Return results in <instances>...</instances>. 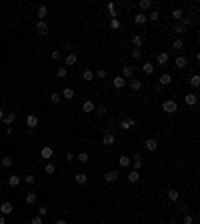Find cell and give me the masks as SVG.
<instances>
[{
	"mask_svg": "<svg viewBox=\"0 0 200 224\" xmlns=\"http://www.w3.org/2000/svg\"><path fill=\"white\" fill-rule=\"evenodd\" d=\"M186 64H188V60H186L184 56H178V58H174V66H176V68H184Z\"/></svg>",
	"mask_w": 200,
	"mask_h": 224,
	"instance_id": "obj_15",
	"label": "cell"
},
{
	"mask_svg": "<svg viewBox=\"0 0 200 224\" xmlns=\"http://www.w3.org/2000/svg\"><path fill=\"white\" fill-rule=\"evenodd\" d=\"M20 182H22L20 176H8V184H10V186H18Z\"/></svg>",
	"mask_w": 200,
	"mask_h": 224,
	"instance_id": "obj_30",
	"label": "cell"
},
{
	"mask_svg": "<svg viewBox=\"0 0 200 224\" xmlns=\"http://www.w3.org/2000/svg\"><path fill=\"white\" fill-rule=\"evenodd\" d=\"M36 192H28L26 194V202H28V204H34V202H36Z\"/></svg>",
	"mask_w": 200,
	"mask_h": 224,
	"instance_id": "obj_38",
	"label": "cell"
},
{
	"mask_svg": "<svg viewBox=\"0 0 200 224\" xmlns=\"http://www.w3.org/2000/svg\"><path fill=\"white\" fill-rule=\"evenodd\" d=\"M130 56H132V60H140V58H142V50H140V48H132Z\"/></svg>",
	"mask_w": 200,
	"mask_h": 224,
	"instance_id": "obj_34",
	"label": "cell"
},
{
	"mask_svg": "<svg viewBox=\"0 0 200 224\" xmlns=\"http://www.w3.org/2000/svg\"><path fill=\"white\" fill-rule=\"evenodd\" d=\"M162 110L166 112V114H174V112L178 110L176 100H164V102H162Z\"/></svg>",
	"mask_w": 200,
	"mask_h": 224,
	"instance_id": "obj_1",
	"label": "cell"
},
{
	"mask_svg": "<svg viewBox=\"0 0 200 224\" xmlns=\"http://www.w3.org/2000/svg\"><path fill=\"white\" fill-rule=\"evenodd\" d=\"M106 112H108V110H106V106H98V108H96V114H98V116H104Z\"/></svg>",
	"mask_w": 200,
	"mask_h": 224,
	"instance_id": "obj_48",
	"label": "cell"
},
{
	"mask_svg": "<svg viewBox=\"0 0 200 224\" xmlns=\"http://www.w3.org/2000/svg\"><path fill=\"white\" fill-rule=\"evenodd\" d=\"M110 26H112V30H118V28H120V22H118V18H112Z\"/></svg>",
	"mask_w": 200,
	"mask_h": 224,
	"instance_id": "obj_45",
	"label": "cell"
},
{
	"mask_svg": "<svg viewBox=\"0 0 200 224\" xmlns=\"http://www.w3.org/2000/svg\"><path fill=\"white\" fill-rule=\"evenodd\" d=\"M134 124H136L134 118H126V120H122V122H120V128H122V130H128L130 126H134Z\"/></svg>",
	"mask_w": 200,
	"mask_h": 224,
	"instance_id": "obj_13",
	"label": "cell"
},
{
	"mask_svg": "<svg viewBox=\"0 0 200 224\" xmlns=\"http://www.w3.org/2000/svg\"><path fill=\"white\" fill-rule=\"evenodd\" d=\"M132 44H134V48H140V46L144 44V38H142V36H138V34L132 36Z\"/></svg>",
	"mask_w": 200,
	"mask_h": 224,
	"instance_id": "obj_31",
	"label": "cell"
},
{
	"mask_svg": "<svg viewBox=\"0 0 200 224\" xmlns=\"http://www.w3.org/2000/svg\"><path fill=\"white\" fill-rule=\"evenodd\" d=\"M114 142H116V138H114V134H110V132H106L104 136H102V144H106V146H112Z\"/></svg>",
	"mask_w": 200,
	"mask_h": 224,
	"instance_id": "obj_7",
	"label": "cell"
},
{
	"mask_svg": "<svg viewBox=\"0 0 200 224\" xmlns=\"http://www.w3.org/2000/svg\"><path fill=\"white\" fill-rule=\"evenodd\" d=\"M36 32H38V34H42V36H46V34H48V24H46L44 20H38V24H36Z\"/></svg>",
	"mask_w": 200,
	"mask_h": 224,
	"instance_id": "obj_2",
	"label": "cell"
},
{
	"mask_svg": "<svg viewBox=\"0 0 200 224\" xmlns=\"http://www.w3.org/2000/svg\"><path fill=\"white\" fill-rule=\"evenodd\" d=\"M162 90H164V86H160V84H156V86H154V92H156V94H160Z\"/></svg>",
	"mask_w": 200,
	"mask_h": 224,
	"instance_id": "obj_55",
	"label": "cell"
},
{
	"mask_svg": "<svg viewBox=\"0 0 200 224\" xmlns=\"http://www.w3.org/2000/svg\"><path fill=\"white\" fill-rule=\"evenodd\" d=\"M52 154H54V150L50 148V146H44V148L40 150V156H42L44 160H50V158H52Z\"/></svg>",
	"mask_w": 200,
	"mask_h": 224,
	"instance_id": "obj_10",
	"label": "cell"
},
{
	"mask_svg": "<svg viewBox=\"0 0 200 224\" xmlns=\"http://www.w3.org/2000/svg\"><path fill=\"white\" fill-rule=\"evenodd\" d=\"M170 82H172V76H170V74H162V76H160V80H158L160 86H166V84H170Z\"/></svg>",
	"mask_w": 200,
	"mask_h": 224,
	"instance_id": "obj_27",
	"label": "cell"
},
{
	"mask_svg": "<svg viewBox=\"0 0 200 224\" xmlns=\"http://www.w3.org/2000/svg\"><path fill=\"white\" fill-rule=\"evenodd\" d=\"M142 70H144V74H152V72H154V64H152V62H144Z\"/></svg>",
	"mask_w": 200,
	"mask_h": 224,
	"instance_id": "obj_29",
	"label": "cell"
},
{
	"mask_svg": "<svg viewBox=\"0 0 200 224\" xmlns=\"http://www.w3.org/2000/svg\"><path fill=\"white\" fill-rule=\"evenodd\" d=\"M190 86H194V88L200 86V76H198V74H194L192 78H190Z\"/></svg>",
	"mask_w": 200,
	"mask_h": 224,
	"instance_id": "obj_37",
	"label": "cell"
},
{
	"mask_svg": "<svg viewBox=\"0 0 200 224\" xmlns=\"http://www.w3.org/2000/svg\"><path fill=\"white\" fill-rule=\"evenodd\" d=\"M26 126H28V128H36V126H38V116H36V114H28V116H26Z\"/></svg>",
	"mask_w": 200,
	"mask_h": 224,
	"instance_id": "obj_4",
	"label": "cell"
},
{
	"mask_svg": "<svg viewBox=\"0 0 200 224\" xmlns=\"http://www.w3.org/2000/svg\"><path fill=\"white\" fill-rule=\"evenodd\" d=\"M54 224H66V220H56Z\"/></svg>",
	"mask_w": 200,
	"mask_h": 224,
	"instance_id": "obj_56",
	"label": "cell"
},
{
	"mask_svg": "<svg viewBox=\"0 0 200 224\" xmlns=\"http://www.w3.org/2000/svg\"><path fill=\"white\" fill-rule=\"evenodd\" d=\"M4 114H6V112H4V110H0V120H2V118H4Z\"/></svg>",
	"mask_w": 200,
	"mask_h": 224,
	"instance_id": "obj_57",
	"label": "cell"
},
{
	"mask_svg": "<svg viewBox=\"0 0 200 224\" xmlns=\"http://www.w3.org/2000/svg\"><path fill=\"white\" fill-rule=\"evenodd\" d=\"M126 178H128V182H132V184H134V182H138V180H140V174H138V170H130Z\"/></svg>",
	"mask_w": 200,
	"mask_h": 224,
	"instance_id": "obj_14",
	"label": "cell"
},
{
	"mask_svg": "<svg viewBox=\"0 0 200 224\" xmlns=\"http://www.w3.org/2000/svg\"><path fill=\"white\" fill-rule=\"evenodd\" d=\"M0 162H2L4 168H10L12 166V158H10V156H2V160H0Z\"/></svg>",
	"mask_w": 200,
	"mask_h": 224,
	"instance_id": "obj_36",
	"label": "cell"
},
{
	"mask_svg": "<svg viewBox=\"0 0 200 224\" xmlns=\"http://www.w3.org/2000/svg\"><path fill=\"white\" fill-rule=\"evenodd\" d=\"M12 210H14V206H12V202H2V204H0V212L4 214V216H6V214H12Z\"/></svg>",
	"mask_w": 200,
	"mask_h": 224,
	"instance_id": "obj_3",
	"label": "cell"
},
{
	"mask_svg": "<svg viewBox=\"0 0 200 224\" xmlns=\"http://www.w3.org/2000/svg\"><path fill=\"white\" fill-rule=\"evenodd\" d=\"M172 48L174 50H182L184 48V40H182V38H176V40L172 42Z\"/></svg>",
	"mask_w": 200,
	"mask_h": 224,
	"instance_id": "obj_32",
	"label": "cell"
},
{
	"mask_svg": "<svg viewBox=\"0 0 200 224\" xmlns=\"http://www.w3.org/2000/svg\"><path fill=\"white\" fill-rule=\"evenodd\" d=\"M82 110H84V112H94V110H96L94 102H92V100H86V102L82 104Z\"/></svg>",
	"mask_w": 200,
	"mask_h": 224,
	"instance_id": "obj_18",
	"label": "cell"
},
{
	"mask_svg": "<svg viewBox=\"0 0 200 224\" xmlns=\"http://www.w3.org/2000/svg\"><path fill=\"white\" fill-rule=\"evenodd\" d=\"M194 220H192V216H190V214H186L184 216V224H192Z\"/></svg>",
	"mask_w": 200,
	"mask_h": 224,
	"instance_id": "obj_53",
	"label": "cell"
},
{
	"mask_svg": "<svg viewBox=\"0 0 200 224\" xmlns=\"http://www.w3.org/2000/svg\"><path fill=\"white\" fill-rule=\"evenodd\" d=\"M180 24H182L184 28H188L190 24H192V20H190V18H182V22H180Z\"/></svg>",
	"mask_w": 200,
	"mask_h": 224,
	"instance_id": "obj_49",
	"label": "cell"
},
{
	"mask_svg": "<svg viewBox=\"0 0 200 224\" xmlns=\"http://www.w3.org/2000/svg\"><path fill=\"white\" fill-rule=\"evenodd\" d=\"M56 74H58V78H66V74H68V70L64 68V66H60V68L56 70Z\"/></svg>",
	"mask_w": 200,
	"mask_h": 224,
	"instance_id": "obj_41",
	"label": "cell"
},
{
	"mask_svg": "<svg viewBox=\"0 0 200 224\" xmlns=\"http://www.w3.org/2000/svg\"><path fill=\"white\" fill-rule=\"evenodd\" d=\"M124 82H126V80L122 78V76H116V78H112V84H114V88H124Z\"/></svg>",
	"mask_w": 200,
	"mask_h": 224,
	"instance_id": "obj_24",
	"label": "cell"
},
{
	"mask_svg": "<svg viewBox=\"0 0 200 224\" xmlns=\"http://www.w3.org/2000/svg\"><path fill=\"white\" fill-rule=\"evenodd\" d=\"M178 198H180V192H178V190H174V188H170V190H168V200L176 202Z\"/></svg>",
	"mask_w": 200,
	"mask_h": 224,
	"instance_id": "obj_26",
	"label": "cell"
},
{
	"mask_svg": "<svg viewBox=\"0 0 200 224\" xmlns=\"http://www.w3.org/2000/svg\"><path fill=\"white\" fill-rule=\"evenodd\" d=\"M118 164H120L122 168H128V166H130V158H128L126 154H122L120 158H118Z\"/></svg>",
	"mask_w": 200,
	"mask_h": 224,
	"instance_id": "obj_25",
	"label": "cell"
},
{
	"mask_svg": "<svg viewBox=\"0 0 200 224\" xmlns=\"http://www.w3.org/2000/svg\"><path fill=\"white\" fill-rule=\"evenodd\" d=\"M0 224H6V220H4V216H0Z\"/></svg>",
	"mask_w": 200,
	"mask_h": 224,
	"instance_id": "obj_58",
	"label": "cell"
},
{
	"mask_svg": "<svg viewBox=\"0 0 200 224\" xmlns=\"http://www.w3.org/2000/svg\"><path fill=\"white\" fill-rule=\"evenodd\" d=\"M76 160H78L80 164H86L88 160H90V156H88V152H80V154L76 156Z\"/></svg>",
	"mask_w": 200,
	"mask_h": 224,
	"instance_id": "obj_28",
	"label": "cell"
},
{
	"mask_svg": "<svg viewBox=\"0 0 200 224\" xmlns=\"http://www.w3.org/2000/svg\"><path fill=\"white\" fill-rule=\"evenodd\" d=\"M2 120H4V124H8V126H10L12 122L16 120V114H14V112H8V114H4V118H2Z\"/></svg>",
	"mask_w": 200,
	"mask_h": 224,
	"instance_id": "obj_21",
	"label": "cell"
},
{
	"mask_svg": "<svg viewBox=\"0 0 200 224\" xmlns=\"http://www.w3.org/2000/svg\"><path fill=\"white\" fill-rule=\"evenodd\" d=\"M146 18H148V20H152V22H156V20L160 18V12H158V10H154V12H150Z\"/></svg>",
	"mask_w": 200,
	"mask_h": 224,
	"instance_id": "obj_39",
	"label": "cell"
},
{
	"mask_svg": "<svg viewBox=\"0 0 200 224\" xmlns=\"http://www.w3.org/2000/svg\"><path fill=\"white\" fill-rule=\"evenodd\" d=\"M168 60H170L168 52H160L158 56H156V62H158V64H168Z\"/></svg>",
	"mask_w": 200,
	"mask_h": 224,
	"instance_id": "obj_12",
	"label": "cell"
},
{
	"mask_svg": "<svg viewBox=\"0 0 200 224\" xmlns=\"http://www.w3.org/2000/svg\"><path fill=\"white\" fill-rule=\"evenodd\" d=\"M46 14H48V8H46L44 4H42V6H38V10H36V16H38V18L44 20V18H46Z\"/></svg>",
	"mask_w": 200,
	"mask_h": 224,
	"instance_id": "obj_16",
	"label": "cell"
},
{
	"mask_svg": "<svg viewBox=\"0 0 200 224\" xmlns=\"http://www.w3.org/2000/svg\"><path fill=\"white\" fill-rule=\"evenodd\" d=\"M184 102L188 104V106H194V104L198 102V98H196V94H194V92H188V94L184 96Z\"/></svg>",
	"mask_w": 200,
	"mask_h": 224,
	"instance_id": "obj_9",
	"label": "cell"
},
{
	"mask_svg": "<svg viewBox=\"0 0 200 224\" xmlns=\"http://www.w3.org/2000/svg\"><path fill=\"white\" fill-rule=\"evenodd\" d=\"M82 80H86V82H92V80H94V72H92L90 68H86L82 72Z\"/></svg>",
	"mask_w": 200,
	"mask_h": 224,
	"instance_id": "obj_20",
	"label": "cell"
},
{
	"mask_svg": "<svg viewBox=\"0 0 200 224\" xmlns=\"http://www.w3.org/2000/svg\"><path fill=\"white\" fill-rule=\"evenodd\" d=\"M66 66H76V62H78V56H76V54L74 52H70V54H68V56H66Z\"/></svg>",
	"mask_w": 200,
	"mask_h": 224,
	"instance_id": "obj_11",
	"label": "cell"
},
{
	"mask_svg": "<svg viewBox=\"0 0 200 224\" xmlns=\"http://www.w3.org/2000/svg\"><path fill=\"white\" fill-rule=\"evenodd\" d=\"M134 74V68H132V66H122V78H130V76H132Z\"/></svg>",
	"mask_w": 200,
	"mask_h": 224,
	"instance_id": "obj_17",
	"label": "cell"
},
{
	"mask_svg": "<svg viewBox=\"0 0 200 224\" xmlns=\"http://www.w3.org/2000/svg\"><path fill=\"white\" fill-rule=\"evenodd\" d=\"M130 164H132V170H140V166H142V156L136 154L134 156V162H130Z\"/></svg>",
	"mask_w": 200,
	"mask_h": 224,
	"instance_id": "obj_19",
	"label": "cell"
},
{
	"mask_svg": "<svg viewBox=\"0 0 200 224\" xmlns=\"http://www.w3.org/2000/svg\"><path fill=\"white\" fill-rule=\"evenodd\" d=\"M150 6H152L150 0H142V2H140V10H148Z\"/></svg>",
	"mask_w": 200,
	"mask_h": 224,
	"instance_id": "obj_42",
	"label": "cell"
},
{
	"mask_svg": "<svg viewBox=\"0 0 200 224\" xmlns=\"http://www.w3.org/2000/svg\"><path fill=\"white\" fill-rule=\"evenodd\" d=\"M44 170H46V174H54V172H56V168H54V164H46Z\"/></svg>",
	"mask_w": 200,
	"mask_h": 224,
	"instance_id": "obj_44",
	"label": "cell"
},
{
	"mask_svg": "<svg viewBox=\"0 0 200 224\" xmlns=\"http://www.w3.org/2000/svg\"><path fill=\"white\" fill-rule=\"evenodd\" d=\"M144 146H146V150L154 152L156 148H158V140H156V138H148V140L144 142Z\"/></svg>",
	"mask_w": 200,
	"mask_h": 224,
	"instance_id": "obj_5",
	"label": "cell"
},
{
	"mask_svg": "<svg viewBox=\"0 0 200 224\" xmlns=\"http://www.w3.org/2000/svg\"><path fill=\"white\" fill-rule=\"evenodd\" d=\"M22 180H24L26 184H32V182H34V176H32V174H28V176H24Z\"/></svg>",
	"mask_w": 200,
	"mask_h": 224,
	"instance_id": "obj_50",
	"label": "cell"
},
{
	"mask_svg": "<svg viewBox=\"0 0 200 224\" xmlns=\"http://www.w3.org/2000/svg\"><path fill=\"white\" fill-rule=\"evenodd\" d=\"M172 30H174V32H176V34H182V32H184V30H186V28H184V26H182V24H174V26H172Z\"/></svg>",
	"mask_w": 200,
	"mask_h": 224,
	"instance_id": "obj_43",
	"label": "cell"
},
{
	"mask_svg": "<svg viewBox=\"0 0 200 224\" xmlns=\"http://www.w3.org/2000/svg\"><path fill=\"white\" fill-rule=\"evenodd\" d=\"M172 18L174 20H182L184 18V10H182V8H174L172 10Z\"/></svg>",
	"mask_w": 200,
	"mask_h": 224,
	"instance_id": "obj_22",
	"label": "cell"
},
{
	"mask_svg": "<svg viewBox=\"0 0 200 224\" xmlns=\"http://www.w3.org/2000/svg\"><path fill=\"white\" fill-rule=\"evenodd\" d=\"M146 20H148V18H146V14H142V12H138V14L134 16V22H136V24H144Z\"/></svg>",
	"mask_w": 200,
	"mask_h": 224,
	"instance_id": "obj_33",
	"label": "cell"
},
{
	"mask_svg": "<svg viewBox=\"0 0 200 224\" xmlns=\"http://www.w3.org/2000/svg\"><path fill=\"white\" fill-rule=\"evenodd\" d=\"M74 180H76V184H80V186H82V184H86V174H84V172H78V174L74 176Z\"/></svg>",
	"mask_w": 200,
	"mask_h": 224,
	"instance_id": "obj_23",
	"label": "cell"
},
{
	"mask_svg": "<svg viewBox=\"0 0 200 224\" xmlns=\"http://www.w3.org/2000/svg\"><path fill=\"white\" fill-rule=\"evenodd\" d=\"M46 214H48V208H46V206H40V208H38V216H46Z\"/></svg>",
	"mask_w": 200,
	"mask_h": 224,
	"instance_id": "obj_46",
	"label": "cell"
},
{
	"mask_svg": "<svg viewBox=\"0 0 200 224\" xmlns=\"http://www.w3.org/2000/svg\"><path fill=\"white\" fill-rule=\"evenodd\" d=\"M130 88H132V90H140V88H142V80H132V82H130Z\"/></svg>",
	"mask_w": 200,
	"mask_h": 224,
	"instance_id": "obj_40",
	"label": "cell"
},
{
	"mask_svg": "<svg viewBox=\"0 0 200 224\" xmlns=\"http://www.w3.org/2000/svg\"><path fill=\"white\" fill-rule=\"evenodd\" d=\"M62 100V96H60V92H52L50 94V102H54V104H58Z\"/></svg>",
	"mask_w": 200,
	"mask_h": 224,
	"instance_id": "obj_35",
	"label": "cell"
},
{
	"mask_svg": "<svg viewBox=\"0 0 200 224\" xmlns=\"http://www.w3.org/2000/svg\"><path fill=\"white\" fill-rule=\"evenodd\" d=\"M30 224H42V216H34L30 220Z\"/></svg>",
	"mask_w": 200,
	"mask_h": 224,
	"instance_id": "obj_51",
	"label": "cell"
},
{
	"mask_svg": "<svg viewBox=\"0 0 200 224\" xmlns=\"http://www.w3.org/2000/svg\"><path fill=\"white\" fill-rule=\"evenodd\" d=\"M66 160L68 162H74V154H72V152H66Z\"/></svg>",
	"mask_w": 200,
	"mask_h": 224,
	"instance_id": "obj_54",
	"label": "cell"
},
{
	"mask_svg": "<svg viewBox=\"0 0 200 224\" xmlns=\"http://www.w3.org/2000/svg\"><path fill=\"white\" fill-rule=\"evenodd\" d=\"M118 178H120V174H118L116 170H110V172H106V174H104L106 182H114V180H118Z\"/></svg>",
	"mask_w": 200,
	"mask_h": 224,
	"instance_id": "obj_8",
	"label": "cell"
},
{
	"mask_svg": "<svg viewBox=\"0 0 200 224\" xmlns=\"http://www.w3.org/2000/svg\"><path fill=\"white\" fill-rule=\"evenodd\" d=\"M52 60H60V50H54L52 52Z\"/></svg>",
	"mask_w": 200,
	"mask_h": 224,
	"instance_id": "obj_52",
	"label": "cell"
},
{
	"mask_svg": "<svg viewBox=\"0 0 200 224\" xmlns=\"http://www.w3.org/2000/svg\"><path fill=\"white\" fill-rule=\"evenodd\" d=\"M94 78H106V70H98V72H94Z\"/></svg>",
	"mask_w": 200,
	"mask_h": 224,
	"instance_id": "obj_47",
	"label": "cell"
},
{
	"mask_svg": "<svg viewBox=\"0 0 200 224\" xmlns=\"http://www.w3.org/2000/svg\"><path fill=\"white\" fill-rule=\"evenodd\" d=\"M60 96H62V98H64V100H72V98H74V88H70V86H68V88H64V90H62L60 92Z\"/></svg>",
	"mask_w": 200,
	"mask_h": 224,
	"instance_id": "obj_6",
	"label": "cell"
}]
</instances>
